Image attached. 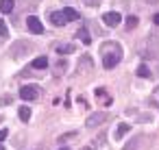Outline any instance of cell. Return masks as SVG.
I'll use <instances>...</instances> for the list:
<instances>
[{
    "label": "cell",
    "instance_id": "cell-19",
    "mask_svg": "<svg viewBox=\"0 0 159 150\" xmlns=\"http://www.w3.org/2000/svg\"><path fill=\"white\" fill-rule=\"evenodd\" d=\"M11 96H2V98H0V104H11Z\"/></svg>",
    "mask_w": 159,
    "mask_h": 150
},
{
    "label": "cell",
    "instance_id": "cell-5",
    "mask_svg": "<svg viewBox=\"0 0 159 150\" xmlns=\"http://www.w3.org/2000/svg\"><path fill=\"white\" fill-rule=\"evenodd\" d=\"M105 120H107V115H105V113H96V115H89L85 124H87V128H94V126H100Z\"/></svg>",
    "mask_w": 159,
    "mask_h": 150
},
{
    "label": "cell",
    "instance_id": "cell-9",
    "mask_svg": "<svg viewBox=\"0 0 159 150\" xmlns=\"http://www.w3.org/2000/svg\"><path fill=\"white\" fill-rule=\"evenodd\" d=\"M13 11V0H0V13H11Z\"/></svg>",
    "mask_w": 159,
    "mask_h": 150
},
{
    "label": "cell",
    "instance_id": "cell-10",
    "mask_svg": "<svg viewBox=\"0 0 159 150\" xmlns=\"http://www.w3.org/2000/svg\"><path fill=\"white\" fill-rule=\"evenodd\" d=\"M129 130H131V126H129V124H120V126H118V130L113 133V139H120V137H124Z\"/></svg>",
    "mask_w": 159,
    "mask_h": 150
},
{
    "label": "cell",
    "instance_id": "cell-13",
    "mask_svg": "<svg viewBox=\"0 0 159 150\" xmlns=\"http://www.w3.org/2000/svg\"><path fill=\"white\" fill-rule=\"evenodd\" d=\"M18 115H20V120H22V122H29V120H31V109H29V107H20Z\"/></svg>",
    "mask_w": 159,
    "mask_h": 150
},
{
    "label": "cell",
    "instance_id": "cell-2",
    "mask_svg": "<svg viewBox=\"0 0 159 150\" xmlns=\"http://www.w3.org/2000/svg\"><path fill=\"white\" fill-rule=\"evenodd\" d=\"M20 98H22L24 102L37 100V98H39V87H37V85H24V87L20 89Z\"/></svg>",
    "mask_w": 159,
    "mask_h": 150
},
{
    "label": "cell",
    "instance_id": "cell-21",
    "mask_svg": "<svg viewBox=\"0 0 159 150\" xmlns=\"http://www.w3.org/2000/svg\"><path fill=\"white\" fill-rule=\"evenodd\" d=\"M96 96H107V91H105L102 87H98V89H96Z\"/></svg>",
    "mask_w": 159,
    "mask_h": 150
},
{
    "label": "cell",
    "instance_id": "cell-20",
    "mask_svg": "<svg viewBox=\"0 0 159 150\" xmlns=\"http://www.w3.org/2000/svg\"><path fill=\"white\" fill-rule=\"evenodd\" d=\"M7 135H9V130H5V128H2V130H0V143H2V141L7 139Z\"/></svg>",
    "mask_w": 159,
    "mask_h": 150
},
{
    "label": "cell",
    "instance_id": "cell-8",
    "mask_svg": "<svg viewBox=\"0 0 159 150\" xmlns=\"http://www.w3.org/2000/svg\"><path fill=\"white\" fill-rule=\"evenodd\" d=\"M33 68H35V70H46V68H48V57H37V59L33 61Z\"/></svg>",
    "mask_w": 159,
    "mask_h": 150
},
{
    "label": "cell",
    "instance_id": "cell-16",
    "mask_svg": "<svg viewBox=\"0 0 159 150\" xmlns=\"http://www.w3.org/2000/svg\"><path fill=\"white\" fill-rule=\"evenodd\" d=\"M0 37H2V39L9 37V29H7V24H5L2 20H0Z\"/></svg>",
    "mask_w": 159,
    "mask_h": 150
},
{
    "label": "cell",
    "instance_id": "cell-23",
    "mask_svg": "<svg viewBox=\"0 0 159 150\" xmlns=\"http://www.w3.org/2000/svg\"><path fill=\"white\" fill-rule=\"evenodd\" d=\"M59 150H68V148H59Z\"/></svg>",
    "mask_w": 159,
    "mask_h": 150
},
{
    "label": "cell",
    "instance_id": "cell-22",
    "mask_svg": "<svg viewBox=\"0 0 159 150\" xmlns=\"http://www.w3.org/2000/svg\"><path fill=\"white\" fill-rule=\"evenodd\" d=\"M152 22H155V24L159 26V13H155V18H152Z\"/></svg>",
    "mask_w": 159,
    "mask_h": 150
},
{
    "label": "cell",
    "instance_id": "cell-1",
    "mask_svg": "<svg viewBox=\"0 0 159 150\" xmlns=\"http://www.w3.org/2000/svg\"><path fill=\"white\" fill-rule=\"evenodd\" d=\"M100 55H102V65H105L107 70H113V68L120 63V59H122V48H120V44L109 42V44L102 46Z\"/></svg>",
    "mask_w": 159,
    "mask_h": 150
},
{
    "label": "cell",
    "instance_id": "cell-11",
    "mask_svg": "<svg viewBox=\"0 0 159 150\" xmlns=\"http://www.w3.org/2000/svg\"><path fill=\"white\" fill-rule=\"evenodd\" d=\"M74 50H76V48H74L72 44H63V46H57V52H59V55H72Z\"/></svg>",
    "mask_w": 159,
    "mask_h": 150
},
{
    "label": "cell",
    "instance_id": "cell-7",
    "mask_svg": "<svg viewBox=\"0 0 159 150\" xmlns=\"http://www.w3.org/2000/svg\"><path fill=\"white\" fill-rule=\"evenodd\" d=\"M61 13H63V18H66L68 22H72V20H79V11H76V9H72V7H66V9H61Z\"/></svg>",
    "mask_w": 159,
    "mask_h": 150
},
{
    "label": "cell",
    "instance_id": "cell-14",
    "mask_svg": "<svg viewBox=\"0 0 159 150\" xmlns=\"http://www.w3.org/2000/svg\"><path fill=\"white\" fill-rule=\"evenodd\" d=\"M79 37H81V42H83L85 46H89V44H92V39H89V35H87V31H85V29H81V31H79Z\"/></svg>",
    "mask_w": 159,
    "mask_h": 150
},
{
    "label": "cell",
    "instance_id": "cell-24",
    "mask_svg": "<svg viewBox=\"0 0 159 150\" xmlns=\"http://www.w3.org/2000/svg\"><path fill=\"white\" fill-rule=\"evenodd\" d=\"M83 150H92V148H83Z\"/></svg>",
    "mask_w": 159,
    "mask_h": 150
},
{
    "label": "cell",
    "instance_id": "cell-25",
    "mask_svg": "<svg viewBox=\"0 0 159 150\" xmlns=\"http://www.w3.org/2000/svg\"><path fill=\"white\" fill-rule=\"evenodd\" d=\"M0 150H5V148H2V146H0Z\"/></svg>",
    "mask_w": 159,
    "mask_h": 150
},
{
    "label": "cell",
    "instance_id": "cell-18",
    "mask_svg": "<svg viewBox=\"0 0 159 150\" xmlns=\"http://www.w3.org/2000/svg\"><path fill=\"white\" fill-rule=\"evenodd\" d=\"M124 150H137V139H133L131 143H126V146H124Z\"/></svg>",
    "mask_w": 159,
    "mask_h": 150
},
{
    "label": "cell",
    "instance_id": "cell-4",
    "mask_svg": "<svg viewBox=\"0 0 159 150\" xmlns=\"http://www.w3.org/2000/svg\"><path fill=\"white\" fill-rule=\"evenodd\" d=\"M102 20H105V24H107V26H118L122 18H120V13H118V11H109V13H105V15H102Z\"/></svg>",
    "mask_w": 159,
    "mask_h": 150
},
{
    "label": "cell",
    "instance_id": "cell-12",
    "mask_svg": "<svg viewBox=\"0 0 159 150\" xmlns=\"http://www.w3.org/2000/svg\"><path fill=\"white\" fill-rule=\"evenodd\" d=\"M92 70V59L85 55L83 59H81V68H79V72H89Z\"/></svg>",
    "mask_w": 159,
    "mask_h": 150
},
{
    "label": "cell",
    "instance_id": "cell-15",
    "mask_svg": "<svg viewBox=\"0 0 159 150\" xmlns=\"http://www.w3.org/2000/svg\"><path fill=\"white\" fill-rule=\"evenodd\" d=\"M137 24H139V20H137L135 15H129V18H126V29H135Z\"/></svg>",
    "mask_w": 159,
    "mask_h": 150
},
{
    "label": "cell",
    "instance_id": "cell-3",
    "mask_svg": "<svg viewBox=\"0 0 159 150\" xmlns=\"http://www.w3.org/2000/svg\"><path fill=\"white\" fill-rule=\"evenodd\" d=\"M26 26H29V31H31L33 35H42V33H44V24H42L39 18H35V15H29V18H26Z\"/></svg>",
    "mask_w": 159,
    "mask_h": 150
},
{
    "label": "cell",
    "instance_id": "cell-17",
    "mask_svg": "<svg viewBox=\"0 0 159 150\" xmlns=\"http://www.w3.org/2000/svg\"><path fill=\"white\" fill-rule=\"evenodd\" d=\"M137 76H144V78H146V76H150V70H148L146 65H139V68H137Z\"/></svg>",
    "mask_w": 159,
    "mask_h": 150
},
{
    "label": "cell",
    "instance_id": "cell-6",
    "mask_svg": "<svg viewBox=\"0 0 159 150\" xmlns=\"http://www.w3.org/2000/svg\"><path fill=\"white\" fill-rule=\"evenodd\" d=\"M50 22H52L55 26H63L68 20L63 18V13H61V11H52V13H50Z\"/></svg>",
    "mask_w": 159,
    "mask_h": 150
}]
</instances>
